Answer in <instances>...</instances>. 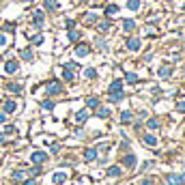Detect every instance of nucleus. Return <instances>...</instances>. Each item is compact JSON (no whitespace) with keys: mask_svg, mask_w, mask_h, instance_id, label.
<instances>
[{"mask_svg":"<svg viewBox=\"0 0 185 185\" xmlns=\"http://www.w3.org/2000/svg\"><path fill=\"white\" fill-rule=\"evenodd\" d=\"M65 69H78L75 62H65Z\"/></svg>","mask_w":185,"mask_h":185,"instance_id":"nucleus-35","label":"nucleus"},{"mask_svg":"<svg viewBox=\"0 0 185 185\" xmlns=\"http://www.w3.org/2000/svg\"><path fill=\"white\" fill-rule=\"evenodd\" d=\"M168 185H181V174H168Z\"/></svg>","mask_w":185,"mask_h":185,"instance_id":"nucleus-11","label":"nucleus"},{"mask_svg":"<svg viewBox=\"0 0 185 185\" xmlns=\"http://www.w3.org/2000/svg\"><path fill=\"white\" fill-rule=\"evenodd\" d=\"M2 123H6V114H4V112H0V125H2Z\"/></svg>","mask_w":185,"mask_h":185,"instance_id":"nucleus-38","label":"nucleus"},{"mask_svg":"<svg viewBox=\"0 0 185 185\" xmlns=\"http://www.w3.org/2000/svg\"><path fill=\"white\" fill-rule=\"evenodd\" d=\"M4 71H6V73H15V71H17V62H15V60H9V62L4 65Z\"/></svg>","mask_w":185,"mask_h":185,"instance_id":"nucleus-7","label":"nucleus"},{"mask_svg":"<svg viewBox=\"0 0 185 185\" xmlns=\"http://www.w3.org/2000/svg\"><path fill=\"white\" fill-rule=\"evenodd\" d=\"M91 52V47L88 45H78V49H75V56H86Z\"/></svg>","mask_w":185,"mask_h":185,"instance_id":"nucleus-12","label":"nucleus"},{"mask_svg":"<svg viewBox=\"0 0 185 185\" xmlns=\"http://www.w3.org/2000/svg\"><path fill=\"white\" fill-rule=\"evenodd\" d=\"M45 159H47L45 153H41V151H35V153H32V161H35V164H43Z\"/></svg>","mask_w":185,"mask_h":185,"instance_id":"nucleus-3","label":"nucleus"},{"mask_svg":"<svg viewBox=\"0 0 185 185\" xmlns=\"http://www.w3.org/2000/svg\"><path fill=\"white\" fill-rule=\"evenodd\" d=\"M86 22H88V24H91V22H97V15H95V13H92V15H86Z\"/></svg>","mask_w":185,"mask_h":185,"instance_id":"nucleus-36","label":"nucleus"},{"mask_svg":"<svg viewBox=\"0 0 185 185\" xmlns=\"http://www.w3.org/2000/svg\"><path fill=\"white\" fill-rule=\"evenodd\" d=\"M121 91H123V84L121 82H112L110 88H108V92H121Z\"/></svg>","mask_w":185,"mask_h":185,"instance_id":"nucleus-14","label":"nucleus"},{"mask_svg":"<svg viewBox=\"0 0 185 185\" xmlns=\"http://www.w3.org/2000/svg\"><path fill=\"white\" fill-rule=\"evenodd\" d=\"M65 80H67V82H71V80H73V73H71V69H67V71H65Z\"/></svg>","mask_w":185,"mask_h":185,"instance_id":"nucleus-34","label":"nucleus"},{"mask_svg":"<svg viewBox=\"0 0 185 185\" xmlns=\"http://www.w3.org/2000/svg\"><path fill=\"white\" fill-rule=\"evenodd\" d=\"M24 177H26L24 170H15V172H13V179H24Z\"/></svg>","mask_w":185,"mask_h":185,"instance_id":"nucleus-31","label":"nucleus"},{"mask_svg":"<svg viewBox=\"0 0 185 185\" xmlns=\"http://www.w3.org/2000/svg\"><path fill=\"white\" fill-rule=\"evenodd\" d=\"M123 28H125V30H134V28H136L134 19H125V22H123Z\"/></svg>","mask_w":185,"mask_h":185,"instance_id":"nucleus-21","label":"nucleus"},{"mask_svg":"<svg viewBox=\"0 0 185 185\" xmlns=\"http://www.w3.org/2000/svg\"><path fill=\"white\" fill-rule=\"evenodd\" d=\"M142 142H144V144H148V146H155V144H157V138L148 134V136H144V138H142Z\"/></svg>","mask_w":185,"mask_h":185,"instance_id":"nucleus-15","label":"nucleus"},{"mask_svg":"<svg viewBox=\"0 0 185 185\" xmlns=\"http://www.w3.org/2000/svg\"><path fill=\"white\" fill-rule=\"evenodd\" d=\"M52 181H54V183L58 185V183H65V181H67V177H65L62 172H56V174L52 177Z\"/></svg>","mask_w":185,"mask_h":185,"instance_id":"nucleus-16","label":"nucleus"},{"mask_svg":"<svg viewBox=\"0 0 185 185\" xmlns=\"http://www.w3.org/2000/svg\"><path fill=\"white\" fill-rule=\"evenodd\" d=\"M24 2H32V0H24Z\"/></svg>","mask_w":185,"mask_h":185,"instance_id":"nucleus-42","label":"nucleus"},{"mask_svg":"<svg viewBox=\"0 0 185 185\" xmlns=\"http://www.w3.org/2000/svg\"><path fill=\"white\" fill-rule=\"evenodd\" d=\"M127 49H131V52H138V49H140V39H138V37L127 39Z\"/></svg>","mask_w":185,"mask_h":185,"instance_id":"nucleus-1","label":"nucleus"},{"mask_svg":"<svg viewBox=\"0 0 185 185\" xmlns=\"http://www.w3.org/2000/svg\"><path fill=\"white\" fill-rule=\"evenodd\" d=\"M32 22H35V26H43V13L41 11H35L32 13Z\"/></svg>","mask_w":185,"mask_h":185,"instance_id":"nucleus-5","label":"nucleus"},{"mask_svg":"<svg viewBox=\"0 0 185 185\" xmlns=\"http://www.w3.org/2000/svg\"><path fill=\"white\" fill-rule=\"evenodd\" d=\"M56 6H58V2H56V0H45V9H49V11H54Z\"/></svg>","mask_w":185,"mask_h":185,"instance_id":"nucleus-25","label":"nucleus"},{"mask_svg":"<svg viewBox=\"0 0 185 185\" xmlns=\"http://www.w3.org/2000/svg\"><path fill=\"white\" fill-rule=\"evenodd\" d=\"M123 161H125V166H127V168H134L138 159H136V155H134V153H129V155H125V159H123Z\"/></svg>","mask_w":185,"mask_h":185,"instance_id":"nucleus-4","label":"nucleus"},{"mask_svg":"<svg viewBox=\"0 0 185 185\" xmlns=\"http://www.w3.org/2000/svg\"><path fill=\"white\" fill-rule=\"evenodd\" d=\"M151 129H155V127H159V118H148V123H146Z\"/></svg>","mask_w":185,"mask_h":185,"instance_id":"nucleus-28","label":"nucleus"},{"mask_svg":"<svg viewBox=\"0 0 185 185\" xmlns=\"http://www.w3.org/2000/svg\"><path fill=\"white\" fill-rule=\"evenodd\" d=\"M116 11H118V6H116V4H110V6L105 9V15H114Z\"/></svg>","mask_w":185,"mask_h":185,"instance_id":"nucleus-27","label":"nucleus"},{"mask_svg":"<svg viewBox=\"0 0 185 185\" xmlns=\"http://www.w3.org/2000/svg\"><path fill=\"white\" fill-rule=\"evenodd\" d=\"M15 108H17V105H15V101H11V99H9V101H4V114H13V112H15Z\"/></svg>","mask_w":185,"mask_h":185,"instance_id":"nucleus-6","label":"nucleus"},{"mask_svg":"<svg viewBox=\"0 0 185 185\" xmlns=\"http://www.w3.org/2000/svg\"><path fill=\"white\" fill-rule=\"evenodd\" d=\"M91 2H99V0H91Z\"/></svg>","mask_w":185,"mask_h":185,"instance_id":"nucleus-43","label":"nucleus"},{"mask_svg":"<svg viewBox=\"0 0 185 185\" xmlns=\"http://www.w3.org/2000/svg\"><path fill=\"white\" fill-rule=\"evenodd\" d=\"M69 39H71V41L80 39V32H78V30H69Z\"/></svg>","mask_w":185,"mask_h":185,"instance_id":"nucleus-30","label":"nucleus"},{"mask_svg":"<svg viewBox=\"0 0 185 185\" xmlns=\"http://www.w3.org/2000/svg\"><path fill=\"white\" fill-rule=\"evenodd\" d=\"M84 159H86V161L97 159V151H95V148H86V153H84Z\"/></svg>","mask_w":185,"mask_h":185,"instance_id":"nucleus-10","label":"nucleus"},{"mask_svg":"<svg viewBox=\"0 0 185 185\" xmlns=\"http://www.w3.org/2000/svg\"><path fill=\"white\" fill-rule=\"evenodd\" d=\"M41 108H43V110H52V108H54V101H43Z\"/></svg>","mask_w":185,"mask_h":185,"instance_id":"nucleus-32","label":"nucleus"},{"mask_svg":"<svg viewBox=\"0 0 185 185\" xmlns=\"http://www.w3.org/2000/svg\"><path fill=\"white\" fill-rule=\"evenodd\" d=\"M24 185H35V181H32V179H30V181H26V183Z\"/></svg>","mask_w":185,"mask_h":185,"instance_id":"nucleus-41","label":"nucleus"},{"mask_svg":"<svg viewBox=\"0 0 185 185\" xmlns=\"http://www.w3.org/2000/svg\"><path fill=\"white\" fill-rule=\"evenodd\" d=\"M140 185H153V179H142Z\"/></svg>","mask_w":185,"mask_h":185,"instance_id":"nucleus-37","label":"nucleus"},{"mask_svg":"<svg viewBox=\"0 0 185 185\" xmlns=\"http://www.w3.org/2000/svg\"><path fill=\"white\" fill-rule=\"evenodd\" d=\"M157 73H159V78H168V75L172 73V69H170V67H164V69H159Z\"/></svg>","mask_w":185,"mask_h":185,"instance_id":"nucleus-22","label":"nucleus"},{"mask_svg":"<svg viewBox=\"0 0 185 185\" xmlns=\"http://www.w3.org/2000/svg\"><path fill=\"white\" fill-rule=\"evenodd\" d=\"M19 54H22V58H24V60H32V52H30V49H22Z\"/></svg>","mask_w":185,"mask_h":185,"instance_id":"nucleus-23","label":"nucleus"},{"mask_svg":"<svg viewBox=\"0 0 185 185\" xmlns=\"http://www.w3.org/2000/svg\"><path fill=\"white\" fill-rule=\"evenodd\" d=\"M86 118H88V110H80V112L75 114V121H78V123H86Z\"/></svg>","mask_w":185,"mask_h":185,"instance_id":"nucleus-8","label":"nucleus"},{"mask_svg":"<svg viewBox=\"0 0 185 185\" xmlns=\"http://www.w3.org/2000/svg\"><path fill=\"white\" fill-rule=\"evenodd\" d=\"M179 110H181V112H185V101H181V103H179Z\"/></svg>","mask_w":185,"mask_h":185,"instance_id":"nucleus-39","label":"nucleus"},{"mask_svg":"<svg viewBox=\"0 0 185 185\" xmlns=\"http://www.w3.org/2000/svg\"><path fill=\"white\" fill-rule=\"evenodd\" d=\"M131 121H134V114H131L129 110L121 112V123H131Z\"/></svg>","mask_w":185,"mask_h":185,"instance_id":"nucleus-9","label":"nucleus"},{"mask_svg":"<svg viewBox=\"0 0 185 185\" xmlns=\"http://www.w3.org/2000/svg\"><path fill=\"white\" fill-rule=\"evenodd\" d=\"M99 30H101V32H108V30H110V22H101V24H99Z\"/></svg>","mask_w":185,"mask_h":185,"instance_id":"nucleus-29","label":"nucleus"},{"mask_svg":"<svg viewBox=\"0 0 185 185\" xmlns=\"http://www.w3.org/2000/svg\"><path fill=\"white\" fill-rule=\"evenodd\" d=\"M86 108H92V110L99 108V99H97V97H88V99H86Z\"/></svg>","mask_w":185,"mask_h":185,"instance_id":"nucleus-13","label":"nucleus"},{"mask_svg":"<svg viewBox=\"0 0 185 185\" xmlns=\"http://www.w3.org/2000/svg\"><path fill=\"white\" fill-rule=\"evenodd\" d=\"M108 95H110V97H108V99H110V103H121V101L125 99L123 91H121V92H108Z\"/></svg>","mask_w":185,"mask_h":185,"instance_id":"nucleus-2","label":"nucleus"},{"mask_svg":"<svg viewBox=\"0 0 185 185\" xmlns=\"http://www.w3.org/2000/svg\"><path fill=\"white\" fill-rule=\"evenodd\" d=\"M97 116L99 118H105V116H110V110L108 108H97Z\"/></svg>","mask_w":185,"mask_h":185,"instance_id":"nucleus-20","label":"nucleus"},{"mask_svg":"<svg viewBox=\"0 0 185 185\" xmlns=\"http://www.w3.org/2000/svg\"><path fill=\"white\" fill-rule=\"evenodd\" d=\"M84 75H86L88 80H95V78H97V71H95V69H86V71H84Z\"/></svg>","mask_w":185,"mask_h":185,"instance_id":"nucleus-26","label":"nucleus"},{"mask_svg":"<svg viewBox=\"0 0 185 185\" xmlns=\"http://www.w3.org/2000/svg\"><path fill=\"white\" fill-rule=\"evenodd\" d=\"M47 92H49V95L60 92V84H56V82H54V84H47Z\"/></svg>","mask_w":185,"mask_h":185,"instance_id":"nucleus-17","label":"nucleus"},{"mask_svg":"<svg viewBox=\"0 0 185 185\" xmlns=\"http://www.w3.org/2000/svg\"><path fill=\"white\" fill-rule=\"evenodd\" d=\"M125 82H127V84H136V82H138V75H136V73H127V75H125Z\"/></svg>","mask_w":185,"mask_h":185,"instance_id":"nucleus-19","label":"nucleus"},{"mask_svg":"<svg viewBox=\"0 0 185 185\" xmlns=\"http://www.w3.org/2000/svg\"><path fill=\"white\" fill-rule=\"evenodd\" d=\"M127 9L138 11V9H140V0H127Z\"/></svg>","mask_w":185,"mask_h":185,"instance_id":"nucleus-18","label":"nucleus"},{"mask_svg":"<svg viewBox=\"0 0 185 185\" xmlns=\"http://www.w3.org/2000/svg\"><path fill=\"white\" fill-rule=\"evenodd\" d=\"M9 91H13V92H19V91H22V86H19V84H9Z\"/></svg>","mask_w":185,"mask_h":185,"instance_id":"nucleus-33","label":"nucleus"},{"mask_svg":"<svg viewBox=\"0 0 185 185\" xmlns=\"http://www.w3.org/2000/svg\"><path fill=\"white\" fill-rule=\"evenodd\" d=\"M181 185H185V172L181 174Z\"/></svg>","mask_w":185,"mask_h":185,"instance_id":"nucleus-40","label":"nucleus"},{"mask_svg":"<svg viewBox=\"0 0 185 185\" xmlns=\"http://www.w3.org/2000/svg\"><path fill=\"white\" fill-rule=\"evenodd\" d=\"M108 174H110V177H118V174H121V168H118V166H112V168L108 170Z\"/></svg>","mask_w":185,"mask_h":185,"instance_id":"nucleus-24","label":"nucleus"}]
</instances>
